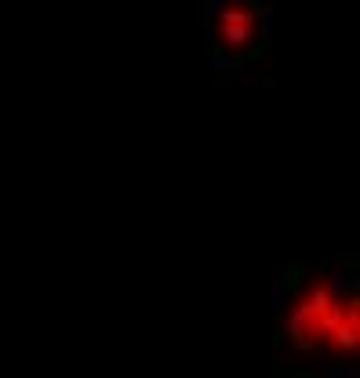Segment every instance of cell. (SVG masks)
I'll return each instance as SVG.
<instances>
[{"mask_svg":"<svg viewBox=\"0 0 360 378\" xmlns=\"http://www.w3.org/2000/svg\"><path fill=\"white\" fill-rule=\"evenodd\" d=\"M306 262H284V269H280V284L288 287V295H302V287H306Z\"/></svg>","mask_w":360,"mask_h":378,"instance_id":"6da1fadb","label":"cell"},{"mask_svg":"<svg viewBox=\"0 0 360 378\" xmlns=\"http://www.w3.org/2000/svg\"><path fill=\"white\" fill-rule=\"evenodd\" d=\"M331 335H335V346H339L342 353H353L357 342H360V335H357V324H353V320H339Z\"/></svg>","mask_w":360,"mask_h":378,"instance_id":"7a4b0ae2","label":"cell"},{"mask_svg":"<svg viewBox=\"0 0 360 378\" xmlns=\"http://www.w3.org/2000/svg\"><path fill=\"white\" fill-rule=\"evenodd\" d=\"M248 33H251V26H248V22H222V41H226L229 47L248 44Z\"/></svg>","mask_w":360,"mask_h":378,"instance_id":"3957f363","label":"cell"},{"mask_svg":"<svg viewBox=\"0 0 360 378\" xmlns=\"http://www.w3.org/2000/svg\"><path fill=\"white\" fill-rule=\"evenodd\" d=\"M328 302H331V298H328V291H324V284H317V287H313V291H310V295H306V306H310V309H313V317H320V313H324V309H328Z\"/></svg>","mask_w":360,"mask_h":378,"instance_id":"277c9868","label":"cell"},{"mask_svg":"<svg viewBox=\"0 0 360 378\" xmlns=\"http://www.w3.org/2000/svg\"><path fill=\"white\" fill-rule=\"evenodd\" d=\"M324 291H328V298H331V302L342 298V291H346V273H331L328 280H324Z\"/></svg>","mask_w":360,"mask_h":378,"instance_id":"5b68a950","label":"cell"},{"mask_svg":"<svg viewBox=\"0 0 360 378\" xmlns=\"http://www.w3.org/2000/svg\"><path fill=\"white\" fill-rule=\"evenodd\" d=\"M284 298H288V287L280 284V276H277V280L269 284V302H273V317H277L280 309H284Z\"/></svg>","mask_w":360,"mask_h":378,"instance_id":"8992f818","label":"cell"},{"mask_svg":"<svg viewBox=\"0 0 360 378\" xmlns=\"http://www.w3.org/2000/svg\"><path fill=\"white\" fill-rule=\"evenodd\" d=\"M288 346L299 353H313L317 349V335H288Z\"/></svg>","mask_w":360,"mask_h":378,"instance_id":"52a82bcc","label":"cell"},{"mask_svg":"<svg viewBox=\"0 0 360 378\" xmlns=\"http://www.w3.org/2000/svg\"><path fill=\"white\" fill-rule=\"evenodd\" d=\"M324 368H328V378H360L357 375V368H350V364H324Z\"/></svg>","mask_w":360,"mask_h":378,"instance_id":"ba28073f","label":"cell"},{"mask_svg":"<svg viewBox=\"0 0 360 378\" xmlns=\"http://www.w3.org/2000/svg\"><path fill=\"white\" fill-rule=\"evenodd\" d=\"M269 342H273V349H280V346H284V342H288L284 327H277V331H273V338H269Z\"/></svg>","mask_w":360,"mask_h":378,"instance_id":"9c48e42d","label":"cell"}]
</instances>
